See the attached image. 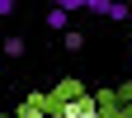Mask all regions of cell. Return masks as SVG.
I'll use <instances>...</instances> for the list:
<instances>
[{
    "mask_svg": "<svg viewBox=\"0 0 132 118\" xmlns=\"http://www.w3.org/2000/svg\"><path fill=\"white\" fill-rule=\"evenodd\" d=\"M61 118H99V99H71L61 104Z\"/></svg>",
    "mask_w": 132,
    "mask_h": 118,
    "instance_id": "6da1fadb",
    "label": "cell"
},
{
    "mask_svg": "<svg viewBox=\"0 0 132 118\" xmlns=\"http://www.w3.org/2000/svg\"><path fill=\"white\" fill-rule=\"evenodd\" d=\"M47 28L66 33V10H61V5H52V10H47Z\"/></svg>",
    "mask_w": 132,
    "mask_h": 118,
    "instance_id": "7a4b0ae2",
    "label": "cell"
},
{
    "mask_svg": "<svg viewBox=\"0 0 132 118\" xmlns=\"http://www.w3.org/2000/svg\"><path fill=\"white\" fill-rule=\"evenodd\" d=\"M104 14H109L113 24H127V5H123V0H109V10H104Z\"/></svg>",
    "mask_w": 132,
    "mask_h": 118,
    "instance_id": "3957f363",
    "label": "cell"
},
{
    "mask_svg": "<svg viewBox=\"0 0 132 118\" xmlns=\"http://www.w3.org/2000/svg\"><path fill=\"white\" fill-rule=\"evenodd\" d=\"M0 57H24V38H5L0 43Z\"/></svg>",
    "mask_w": 132,
    "mask_h": 118,
    "instance_id": "277c9868",
    "label": "cell"
},
{
    "mask_svg": "<svg viewBox=\"0 0 132 118\" xmlns=\"http://www.w3.org/2000/svg\"><path fill=\"white\" fill-rule=\"evenodd\" d=\"M80 47H85V33H80V28H66V52H80Z\"/></svg>",
    "mask_w": 132,
    "mask_h": 118,
    "instance_id": "5b68a950",
    "label": "cell"
},
{
    "mask_svg": "<svg viewBox=\"0 0 132 118\" xmlns=\"http://www.w3.org/2000/svg\"><path fill=\"white\" fill-rule=\"evenodd\" d=\"M52 5H61L66 14H71V10H85V0H52Z\"/></svg>",
    "mask_w": 132,
    "mask_h": 118,
    "instance_id": "8992f818",
    "label": "cell"
},
{
    "mask_svg": "<svg viewBox=\"0 0 132 118\" xmlns=\"http://www.w3.org/2000/svg\"><path fill=\"white\" fill-rule=\"evenodd\" d=\"M19 118H43V109H38V104H24V109H19Z\"/></svg>",
    "mask_w": 132,
    "mask_h": 118,
    "instance_id": "52a82bcc",
    "label": "cell"
},
{
    "mask_svg": "<svg viewBox=\"0 0 132 118\" xmlns=\"http://www.w3.org/2000/svg\"><path fill=\"white\" fill-rule=\"evenodd\" d=\"M85 10H94V14H104V10H109V0H85Z\"/></svg>",
    "mask_w": 132,
    "mask_h": 118,
    "instance_id": "ba28073f",
    "label": "cell"
},
{
    "mask_svg": "<svg viewBox=\"0 0 132 118\" xmlns=\"http://www.w3.org/2000/svg\"><path fill=\"white\" fill-rule=\"evenodd\" d=\"M14 5H19V0H0V19H5V14H14Z\"/></svg>",
    "mask_w": 132,
    "mask_h": 118,
    "instance_id": "9c48e42d",
    "label": "cell"
},
{
    "mask_svg": "<svg viewBox=\"0 0 132 118\" xmlns=\"http://www.w3.org/2000/svg\"><path fill=\"white\" fill-rule=\"evenodd\" d=\"M127 24H132V0H127Z\"/></svg>",
    "mask_w": 132,
    "mask_h": 118,
    "instance_id": "30bf717a",
    "label": "cell"
}]
</instances>
